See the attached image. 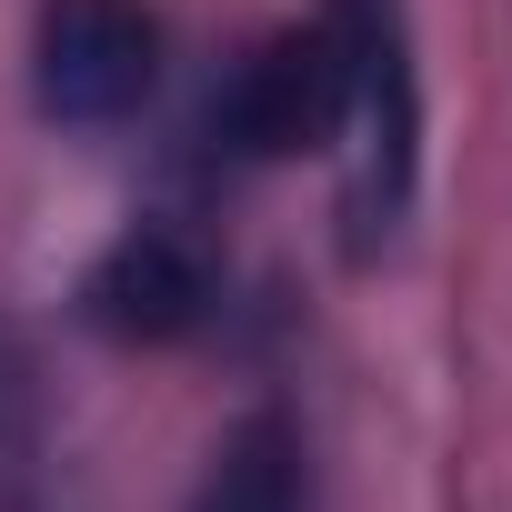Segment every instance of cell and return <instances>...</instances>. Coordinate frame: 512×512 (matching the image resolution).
Returning <instances> with one entry per match:
<instances>
[{"instance_id":"1","label":"cell","mask_w":512,"mask_h":512,"mask_svg":"<svg viewBox=\"0 0 512 512\" xmlns=\"http://www.w3.org/2000/svg\"><path fill=\"white\" fill-rule=\"evenodd\" d=\"M322 21L342 41V241L372 262L422 201V31L412 0H322Z\"/></svg>"},{"instance_id":"2","label":"cell","mask_w":512,"mask_h":512,"mask_svg":"<svg viewBox=\"0 0 512 512\" xmlns=\"http://www.w3.org/2000/svg\"><path fill=\"white\" fill-rule=\"evenodd\" d=\"M171 31L151 0H31V111L71 141H111L161 101Z\"/></svg>"},{"instance_id":"3","label":"cell","mask_w":512,"mask_h":512,"mask_svg":"<svg viewBox=\"0 0 512 512\" xmlns=\"http://www.w3.org/2000/svg\"><path fill=\"white\" fill-rule=\"evenodd\" d=\"M201 141L231 171H282V161L342 151V41H332V21L312 11V21H282V31L251 41L221 71Z\"/></svg>"},{"instance_id":"4","label":"cell","mask_w":512,"mask_h":512,"mask_svg":"<svg viewBox=\"0 0 512 512\" xmlns=\"http://www.w3.org/2000/svg\"><path fill=\"white\" fill-rule=\"evenodd\" d=\"M221 312V262L191 221H131L91 251V272L71 292V322L111 352H171L191 332H211Z\"/></svg>"},{"instance_id":"5","label":"cell","mask_w":512,"mask_h":512,"mask_svg":"<svg viewBox=\"0 0 512 512\" xmlns=\"http://www.w3.org/2000/svg\"><path fill=\"white\" fill-rule=\"evenodd\" d=\"M312 492H322L312 422L292 402H241L221 422V442L201 452L181 512H312Z\"/></svg>"}]
</instances>
